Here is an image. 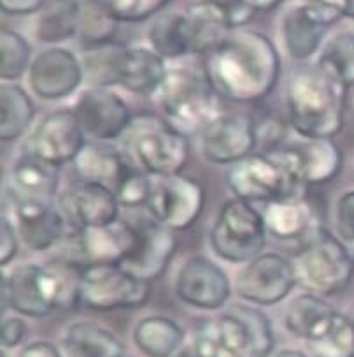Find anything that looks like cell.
Segmentation results:
<instances>
[{"label": "cell", "mask_w": 354, "mask_h": 357, "mask_svg": "<svg viewBox=\"0 0 354 357\" xmlns=\"http://www.w3.org/2000/svg\"><path fill=\"white\" fill-rule=\"evenodd\" d=\"M58 166H53L26 151L11 167L6 190L11 203H22V201L55 203V197L58 195Z\"/></svg>", "instance_id": "603a6c76"}, {"label": "cell", "mask_w": 354, "mask_h": 357, "mask_svg": "<svg viewBox=\"0 0 354 357\" xmlns=\"http://www.w3.org/2000/svg\"><path fill=\"white\" fill-rule=\"evenodd\" d=\"M174 357H202V356L197 352V349H195V347L190 343V345H184L179 352L175 354Z\"/></svg>", "instance_id": "816d5d0a"}, {"label": "cell", "mask_w": 354, "mask_h": 357, "mask_svg": "<svg viewBox=\"0 0 354 357\" xmlns=\"http://www.w3.org/2000/svg\"><path fill=\"white\" fill-rule=\"evenodd\" d=\"M284 0H258V11H272L281 6Z\"/></svg>", "instance_id": "f907efd6"}, {"label": "cell", "mask_w": 354, "mask_h": 357, "mask_svg": "<svg viewBox=\"0 0 354 357\" xmlns=\"http://www.w3.org/2000/svg\"><path fill=\"white\" fill-rule=\"evenodd\" d=\"M293 269L300 287L312 294L333 296L353 280L354 257L339 238L326 229H319L296 252Z\"/></svg>", "instance_id": "5b68a950"}, {"label": "cell", "mask_w": 354, "mask_h": 357, "mask_svg": "<svg viewBox=\"0 0 354 357\" xmlns=\"http://www.w3.org/2000/svg\"><path fill=\"white\" fill-rule=\"evenodd\" d=\"M305 342L314 357H354V324L333 310Z\"/></svg>", "instance_id": "1f68e13d"}, {"label": "cell", "mask_w": 354, "mask_h": 357, "mask_svg": "<svg viewBox=\"0 0 354 357\" xmlns=\"http://www.w3.org/2000/svg\"><path fill=\"white\" fill-rule=\"evenodd\" d=\"M335 227L339 238L354 243V190L344 192L335 206Z\"/></svg>", "instance_id": "ee69618b"}, {"label": "cell", "mask_w": 354, "mask_h": 357, "mask_svg": "<svg viewBox=\"0 0 354 357\" xmlns=\"http://www.w3.org/2000/svg\"><path fill=\"white\" fill-rule=\"evenodd\" d=\"M48 0H0L2 11L11 16H26L39 13Z\"/></svg>", "instance_id": "c3c4849f"}, {"label": "cell", "mask_w": 354, "mask_h": 357, "mask_svg": "<svg viewBox=\"0 0 354 357\" xmlns=\"http://www.w3.org/2000/svg\"><path fill=\"white\" fill-rule=\"evenodd\" d=\"M2 303L4 310L33 319H42L55 312L46 292L42 264L16 266L2 278Z\"/></svg>", "instance_id": "44dd1931"}, {"label": "cell", "mask_w": 354, "mask_h": 357, "mask_svg": "<svg viewBox=\"0 0 354 357\" xmlns=\"http://www.w3.org/2000/svg\"><path fill=\"white\" fill-rule=\"evenodd\" d=\"M42 275L53 308L70 310L79 305L83 266L67 257H58L42 264Z\"/></svg>", "instance_id": "d6a6232c"}, {"label": "cell", "mask_w": 354, "mask_h": 357, "mask_svg": "<svg viewBox=\"0 0 354 357\" xmlns=\"http://www.w3.org/2000/svg\"><path fill=\"white\" fill-rule=\"evenodd\" d=\"M202 153L209 162L228 166L255 153L258 146L256 123L246 114H219L200 134Z\"/></svg>", "instance_id": "9a60e30c"}, {"label": "cell", "mask_w": 354, "mask_h": 357, "mask_svg": "<svg viewBox=\"0 0 354 357\" xmlns=\"http://www.w3.org/2000/svg\"><path fill=\"white\" fill-rule=\"evenodd\" d=\"M153 190V178L139 167L131 166L123 180L114 188L118 201L124 208H146Z\"/></svg>", "instance_id": "60d3db41"}, {"label": "cell", "mask_w": 354, "mask_h": 357, "mask_svg": "<svg viewBox=\"0 0 354 357\" xmlns=\"http://www.w3.org/2000/svg\"><path fill=\"white\" fill-rule=\"evenodd\" d=\"M150 282L131 275L121 264H93L83 268L81 305L93 312L137 310L150 301Z\"/></svg>", "instance_id": "9c48e42d"}, {"label": "cell", "mask_w": 354, "mask_h": 357, "mask_svg": "<svg viewBox=\"0 0 354 357\" xmlns=\"http://www.w3.org/2000/svg\"><path fill=\"white\" fill-rule=\"evenodd\" d=\"M205 204L204 187L183 174L154 176L146 210L172 231H186L200 218Z\"/></svg>", "instance_id": "30bf717a"}, {"label": "cell", "mask_w": 354, "mask_h": 357, "mask_svg": "<svg viewBox=\"0 0 354 357\" xmlns=\"http://www.w3.org/2000/svg\"><path fill=\"white\" fill-rule=\"evenodd\" d=\"M204 73L218 93L234 102L251 104L265 99L275 89L281 60L265 33L241 30L205 55Z\"/></svg>", "instance_id": "6da1fadb"}, {"label": "cell", "mask_w": 354, "mask_h": 357, "mask_svg": "<svg viewBox=\"0 0 354 357\" xmlns=\"http://www.w3.org/2000/svg\"><path fill=\"white\" fill-rule=\"evenodd\" d=\"M118 30V20L97 0H86L83 6V23H81V41L86 46H100L114 43Z\"/></svg>", "instance_id": "f35d334b"}, {"label": "cell", "mask_w": 354, "mask_h": 357, "mask_svg": "<svg viewBox=\"0 0 354 357\" xmlns=\"http://www.w3.org/2000/svg\"><path fill=\"white\" fill-rule=\"evenodd\" d=\"M267 240L263 215L241 199L227 201L211 229V247L232 264H248L262 254Z\"/></svg>", "instance_id": "ba28073f"}, {"label": "cell", "mask_w": 354, "mask_h": 357, "mask_svg": "<svg viewBox=\"0 0 354 357\" xmlns=\"http://www.w3.org/2000/svg\"><path fill=\"white\" fill-rule=\"evenodd\" d=\"M2 120L0 137L2 141H15L26 132L35 116V106L29 93L18 83H2Z\"/></svg>", "instance_id": "e575fe53"}, {"label": "cell", "mask_w": 354, "mask_h": 357, "mask_svg": "<svg viewBox=\"0 0 354 357\" xmlns=\"http://www.w3.org/2000/svg\"><path fill=\"white\" fill-rule=\"evenodd\" d=\"M328 26L307 4L288 9L282 18V41L288 55L295 60L311 59L321 46Z\"/></svg>", "instance_id": "484cf974"}, {"label": "cell", "mask_w": 354, "mask_h": 357, "mask_svg": "<svg viewBox=\"0 0 354 357\" xmlns=\"http://www.w3.org/2000/svg\"><path fill=\"white\" fill-rule=\"evenodd\" d=\"M347 86L319 66L293 70L286 85L289 123L305 139H332L342 130Z\"/></svg>", "instance_id": "7a4b0ae2"}, {"label": "cell", "mask_w": 354, "mask_h": 357, "mask_svg": "<svg viewBox=\"0 0 354 357\" xmlns=\"http://www.w3.org/2000/svg\"><path fill=\"white\" fill-rule=\"evenodd\" d=\"M18 357H62V354L58 352V349L53 343L40 340V342H33L23 347L19 350Z\"/></svg>", "instance_id": "681fc988"}, {"label": "cell", "mask_w": 354, "mask_h": 357, "mask_svg": "<svg viewBox=\"0 0 354 357\" xmlns=\"http://www.w3.org/2000/svg\"><path fill=\"white\" fill-rule=\"evenodd\" d=\"M84 130L81 129L72 109H58L37 123L29 139V151L53 166H63L76 160L84 146Z\"/></svg>", "instance_id": "2e32d148"}, {"label": "cell", "mask_w": 354, "mask_h": 357, "mask_svg": "<svg viewBox=\"0 0 354 357\" xmlns=\"http://www.w3.org/2000/svg\"><path fill=\"white\" fill-rule=\"evenodd\" d=\"M274 357H309L307 354H303L302 350H295V349H282L275 354Z\"/></svg>", "instance_id": "f5cc1de1"}, {"label": "cell", "mask_w": 354, "mask_h": 357, "mask_svg": "<svg viewBox=\"0 0 354 357\" xmlns=\"http://www.w3.org/2000/svg\"><path fill=\"white\" fill-rule=\"evenodd\" d=\"M284 2H286V0H284Z\"/></svg>", "instance_id": "6f0895ef"}, {"label": "cell", "mask_w": 354, "mask_h": 357, "mask_svg": "<svg viewBox=\"0 0 354 357\" xmlns=\"http://www.w3.org/2000/svg\"><path fill=\"white\" fill-rule=\"evenodd\" d=\"M11 206L19 240L30 250L42 252L60 243L65 232V217L55 203L22 201Z\"/></svg>", "instance_id": "7402d4cb"}, {"label": "cell", "mask_w": 354, "mask_h": 357, "mask_svg": "<svg viewBox=\"0 0 354 357\" xmlns=\"http://www.w3.org/2000/svg\"><path fill=\"white\" fill-rule=\"evenodd\" d=\"M134 342L147 357H174L183 349L184 331L168 317L150 315L137 322Z\"/></svg>", "instance_id": "4dcf8cb0"}, {"label": "cell", "mask_w": 354, "mask_h": 357, "mask_svg": "<svg viewBox=\"0 0 354 357\" xmlns=\"http://www.w3.org/2000/svg\"><path fill=\"white\" fill-rule=\"evenodd\" d=\"M293 262L277 252H265L249 261L237 275V294L259 306L281 303L295 287Z\"/></svg>", "instance_id": "7c38bea8"}, {"label": "cell", "mask_w": 354, "mask_h": 357, "mask_svg": "<svg viewBox=\"0 0 354 357\" xmlns=\"http://www.w3.org/2000/svg\"><path fill=\"white\" fill-rule=\"evenodd\" d=\"M235 197L249 204L274 203L300 195V181L277 150L259 151L234 164L227 176Z\"/></svg>", "instance_id": "52a82bcc"}, {"label": "cell", "mask_w": 354, "mask_h": 357, "mask_svg": "<svg viewBox=\"0 0 354 357\" xmlns=\"http://www.w3.org/2000/svg\"><path fill=\"white\" fill-rule=\"evenodd\" d=\"M136 238L134 224L123 220L102 227L74 229L67 254L62 257L83 268L93 264H123L136 247Z\"/></svg>", "instance_id": "8fae6325"}, {"label": "cell", "mask_w": 354, "mask_h": 357, "mask_svg": "<svg viewBox=\"0 0 354 357\" xmlns=\"http://www.w3.org/2000/svg\"><path fill=\"white\" fill-rule=\"evenodd\" d=\"M0 48H2V66H0L2 79L4 83H15L32 66L30 63L32 48L22 33L11 29H2Z\"/></svg>", "instance_id": "ab89813d"}, {"label": "cell", "mask_w": 354, "mask_h": 357, "mask_svg": "<svg viewBox=\"0 0 354 357\" xmlns=\"http://www.w3.org/2000/svg\"><path fill=\"white\" fill-rule=\"evenodd\" d=\"M67 357H124V345L113 331L95 322H74L63 335Z\"/></svg>", "instance_id": "83f0119b"}, {"label": "cell", "mask_w": 354, "mask_h": 357, "mask_svg": "<svg viewBox=\"0 0 354 357\" xmlns=\"http://www.w3.org/2000/svg\"><path fill=\"white\" fill-rule=\"evenodd\" d=\"M321 69L337 77L344 86H354V33L340 32L323 48L318 63Z\"/></svg>", "instance_id": "74e56055"}, {"label": "cell", "mask_w": 354, "mask_h": 357, "mask_svg": "<svg viewBox=\"0 0 354 357\" xmlns=\"http://www.w3.org/2000/svg\"><path fill=\"white\" fill-rule=\"evenodd\" d=\"M123 48V45L116 43L84 48L81 63H83L84 77L92 83V86L109 89L118 85V66Z\"/></svg>", "instance_id": "8d00e7d4"}, {"label": "cell", "mask_w": 354, "mask_h": 357, "mask_svg": "<svg viewBox=\"0 0 354 357\" xmlns=\"http://www.w3.org/2000/svg\"><path fill=\"white\" fill-rule=\"evenodd\" d=\"M175 296L198 310H219L227 305L232 284L221 266L204 255L190 257L175 276Z\"/></svg>", "instance_id": "4fadbf2b"}, {"label": "cell", "mask_w": 354, "mask_h": 357, "mask_svg": "<svg viewBox=\"0 0 354 357\" xmlns=\"http://www.w3.org/2000/svg\"><path fill=\"white\" fill-rule=\"evenodd\" d=\"M72 164L79 180L106 185L111 190L118 187L128 169L134 166L130 158L120 150L99 143H84Z\"/></svg>", "instance_id": "4316f807"}, {"label": "cell", "mask_w": 354, "mask_h": 357, "mask_svg": "<svg viewBox=\"0 0 354 357\" xmlns=\"http://www.w3.org/2000/svg\"><path fill=\"white\" fill-rule=\"evenodd\" d=\"M190 30L191 55L211 53L212 50L230 36V23L223 11L209 0L191 4L184 11Z\"/></svg>", "instance_id": "f1b7e54d"}, {"label": "cell", "mask_w": 354, "mask_h": 357, "mask_svg": "<svg viewBox=\"0 0 354 357\" xmlns=\"http://www.w3.org/2000/svg\"><path fill=\"white\" fill-rule=\"evenodd\" d=\"M158 104L167 122L183 134H202L219 116L218 92L205 73L175 67L168 69L158 89Z\"/></svg>", "instance_id": "277c9868"}, {"label": "cell", "mask_w": 354, "mask_h": 357, "mask_svg": "<svg viewBox=\"0 0 354 357\" xmlns=\"http://www.w3.org/2000/svg\"><path fill=\"white\" fill-rule=\"evenodd\" d=\"M346 18L354 22V0H346Z\"/></svg>", "instance_id": "db71d44e"}, {"label": "cell", "mask_w": 354, "mask_h": 357, "mask_svg": "<svg viewBox=\"0 0 354 357\" xmlns=\"http://www.w3.org/2000/svg\"><path fill=\"white\" fill-rule=\"evenodd\" d=\"M26 335V324L19 317H6L2 322V347L15 349Z\"/></svg>", "instance_id": "7dc6e473"}, {"label": "cell", "mask_w": 354, "mask_h": 357, "mask_svg": "<svg viewBox=\"0 0 354 357\" xmlns=\"http://www.w3.org/2000/svg\"><path fill=\"white\" fill-rule=\"evenodd\" d=\"M168 69L165 59L150 48L124 46L118 66V85L137 96L156 93Z\"/></svg>", "instance_id": "d4e9b609"}, {"label": "cell", "mask_w": 354, "mask_h": 357, "mask_svg": "<svg viewBox=\"0 0 354 357\" xmlns=\"http://www.w3.org/2000/svg\"><path fill=\"white\" fill-rule=\"evenodd\" d=\"M353 250H354V243H353Z\"/></svg>", "instance_id": "9f6ffc18"}, {"label": "cell", "mask_w": 354, "mask_h": 357, "mask_svg": "<svg viewBox=\"0 0 354 357\" xmlns=\"http://www.w3.org/2000/svg\"><path fill=\"white\" fill-rule=\"evenodd\" d=\"M262 215L268 234L282 241H300V245H305L323 229L314 206L302 194L268 203Z\"/></svg>", "instance_id": "cb8c5ba5"}, {"label": "cell", "mask_w": 354, "mask_h": 357, "mask_svg": "<svg viewBox=\"0 0 354 357\" xmlns=\"http://www.w3.org/2000/svg\"><path fill=\"white\" fill-rule=\"evenodd\" d=\"M333 312L332 306L318 294L307 292L293 299L284 312V328L293 336L307 340Z\"/></svg>", "instance_id": "d590c367"}, {"label": "cell", "mask_w": 354, "mask_h": 357, "mask_svg": "<svg viewBox=\"0 0 354 357\" xmlns=\"http://www.w3.org/2000/svg\"><path fill=\"white\" fill-rule=\"evenodd\" d=\"M347 315L351 317V321H353V324H354V306H353V308H351V312L347 313Z\"/></svg>", "instance_id": "11a10c76"}, {"label": "cell", "mask_w": 354, "mask_h": 357, "mask_svg": "<svg viewBox=\"0 0 354 357\" xmlns=\"http://www.w3.org/2000/svg\"><path fill=\"white\" fill-rule=\"evenodd\" d=\"M118 22L137 23L160 13L170 0H97Z\"/></svg>", "instance_id": "b9f144b4"}, {"label": "cell", "mask_w": 354, "mask_h": 357, "mask_svg": "<svg viewBox=\"0 0 354 357\" xmlns=\"http://www.w3.org/2000/svg\"><path fill=\"white\" fill-rule=\"evenodd\" d=\"M150 43L163 59H179L191 55L190 30L184 11L161 15L150 29Z\"/></svg>", "instance_id": "836d02e7"}, {"label": "cell", "mask_w": 354, "mask_h": 357, "mask_svg": "<svg viewBox=\"0 0 354 357\" xmlns=\"http://www.w3.org/2000/svg\"><path fill=\"white\" fill-rule=\"evenodd\" d=\"M303 4L309 6L326 26L346 16V0H305Z\"/></svg>", "instance_id": "bcb514c9"}, {"label": "cell", "mask_w": 354, "mask_h": 357, "mask_svg": "<svg viewBox=\"0 0 354 357\" xmlns=\"http://www.w3.org/2000/svg\"><path fill=\"white\" fill-rule=\"evenodd\" d=\"M72 111L84 134L99 141L123 136L134 122L123 97L102 86H90L84 90L77 97Z\"/></svg>", "instance_id": "5bb4252c"}, {"label": "cell", "mask_w": 354, "mask_h": 357, "mask_svg": "<svg viewBox=\"0 0 354 357\" xmlns=\"http://www.w3.org/2000/svg\"><path fill=\"white\" fill-rule=\"evenodd\" d=\"M83 79V63L65 48H48L40 52L29 70L30 89L44 100H58L72 96Z\"/></svg>", "instance_id": "ac0fdd59"}, {"label": "cell", "mask_w": 354, "mask_h": 357, "mask_svg": "<svg viewBox=\"0 0 354 357\" xmlns=\"http://www.w3.org/2000/svg\"><path fill=\"white\" fill-rule=\"evenodd\" d=\"M302 187L325 185L335 180L342 169V151L333 139H305L293 146L277 148Z\"/></svg>", "instance_id": "ffe728a7"}, {"label": "cell", "mask_w": 354, "mask_h": 357, "mask_svg": "<svg viewBox=\"0 0 354 357\" xmlns=\"http://www.w3.org/2000/svg\"><path fill=\"white\" fill-rule=\"evenodd\" d=\"M130 160L151 176L181 174L190 160V141L186 134L165 120L139 118L127 130Z\"/></svg>", "instance_id": "8992f818"}, {"label": "cell", "mask_w": 354, "mask_h": 357, "mask_svg": "<svg viewBox=\"0 0 354 357\" xmlns=\"http://www.w3.org/2000/svg\"><path fill=\"white\" fill-rule=\"evenodd\" d=\"M136 229V247L123 262V268L144 282L160 278L167 269L175 252L174 231L163 224L150 218H140L134 224Z\"/></svg>", "instance_id": "d6986e66"}, {"label": "cell", "mask_w": 354, "mask_h": 357, "mask_svg": "<svg viewBox=\"0 0 354 357\" xmlns=\"http://www.w3.org/2000/svg\"><path fill=\"white\" fill-rule=\"evenodd\" d=\"M274 343L271 319L262 310L239 305L202 322L191 345L202 357H268Z\"/></svg>", "instance_id": "3957f363"}, {"label": "cell", "mask_w": 354, "mask_h": 357, "mask_svg": "<svg viewBox=\"0 0 354 357\" xmlns=\"http://www.w3.org/2000/svg\"><path fill=\"white\" fill-rule=\"evenodd\" d=\"M120 201L114 190L100 183L76 180L60 194V210L72 229L102 227L120 220Z\"/></svg>", "instance_id": "e0dca14e"}, {"label": "cell", "mask_w": 354, "mask_h": 357, "mask_svg": "<svg viewBox=\"0 0 354 357\" xmlns=\"http://www.w3.org/2000/svg\"><path fill=\"white\" fill-rule=\"evenodd\" d=\"M83 23V6L77 0H48L39 11L35 37L46 45H56L77 36Z\"/></svg>", "instance_id": "f546056e"}, {"label": "cell", "mask_w": 354, "mask_h": 357, "mask_svg": "<svg viewBox=\"0 0 354 357\" xmlns=\"http://www.w3.org/2000/svg\"><path fill=\"white\" fill-rule=\"evenodd\" d=\"M209 2L223 11L232 30L248 25L258 11V0H209Z\"/></svg>", "instance_id": "7bdbcfd3"}, {"label": "cell", "mask_w": 354, "mask_h": 357, "mask_svg": "<svg viewBox=\"0 0 354 357\" xmlns=\"http://www.w3.org/2000/svg\"><path fill=\"white\" fill-rule=\"evenodd\" d=\"M19 234L16 231L15 222L11 217L4 215L2 217V243H0V262L2 266H8L13 259L18 255Z\"/></svg>", "instance_id": "f6af8a7d"}]
</instances>
